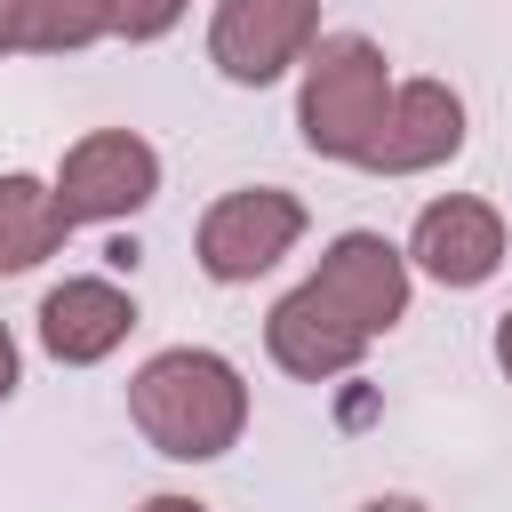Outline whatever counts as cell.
I'll return each instance as SVG.
<instances>
[{
	"mask_svg": "<svg viewBox=\"0 0 512 512\" xmlns=\"http://www.w3.org/2000/svg\"><path fill=\"white\" fill-rule=\"evenodd\" d=\"M144 512H200V504H184V496H160V504H144Z\"/></svg>",
	"mask_w": 512,
	"mask_h": 512,
	"instance_id": "obj_15",
	"label": "cell"
},
{
	"mask_svg": "<svg viewBox=\"0 0 512 512\" xmlns=\"http://www.w3.org/2000/svg\"><path fill=\"white\" fill-rule=\"evenodd\" d=\"M392 128H400V136H384L368 160H384V168L440 160V152L456 144V96H440V88H408V96H400V112H392Z\"/></svg>",
	"mask_w": 512,
	"mask_h": 512,
	"instance_id": "obj_11",
	"label": "cell"
},
{
	"mask_svg": "<svg viewBox=\"0 0 512 512\" xmlns=\"http://www.w3.org/2000/svg\"><path fill=\"white\" fill-rule=\"evenodd\" d=\"M416 256L440 272V280H488L496 272V216L472 208V200H448L416 224Z\"/></svg>",
	"mask_w": 512,
	"mask_h": 512,
	"instance_id": "obj_9",
	"label": "cell"
},
{
	"mask_svg": "<svg viewBox=\"0 0 512 512\" xmlns=\"http://www.w3.org/2000/svg\"><path fill=\"white\" fill-rule=\"evenodd\" d=\"M384 128V64L368 40H336L320 64H312V88H304V136L320 152H360L376 144Z\"/></svg>",
	"mask_w": 512,
	"mask_h": 512,
	"instance_id": "obj_2",
	"label": "cell"
},
{
	"mask_svg": "<svg viewBox=\"0 0 512 512\" xmlns=\"http://www.w3.org/2000/svg\"><path fill=\"white\" fill-rule=\"evenodd\" d=\"M8 32H16V0H0V40H8Z\"/></svg>",
	"mask_w": 512,
	"mask_h": 512,
	"instance_id": "obj_16",
	"label": "cell"
},
{
	"mask_svg": "<svg viewBox=\"0 0 512 512\" xmlns=\"http://www.w3.org/2000/svg\"><path fill=\"white\" fill-rule=\"evenodd\" d=\"M288 240H296V200H280V192H240V200H224V208L208 216L200 256H208L216 280H248V272H264Z\"/></svg>",
	"mask_w": 512,
	"mask_h": 512,
	"instance_id": "obj_3",
	"label": "cell"
},
{
	"mask_svg": "<svg viewBox=\"0 0 512 512\" xmlns=\"http://www.w3.org/2000/svg\"><path fill=\"white\" fill-rule=\"evenodd\" d=\"M120 16V0H32L24 8V40L32 48H56V40H88Z\"/></svg>",
	"mask_w": 512,
	"mask_h": 512,
	"instance_id": "obj_12",
	"label": "cell"
},
{
	"mask_svg": "<svg viewBox=\"0 0 512 512\" xmlns=\"http://www.w3.org/2000/svg\"><path fill=\"white\" fill-rule=\"evenodd\" d=\"M152 192V152L136 136H96L64 160V216H120Z\"/></svg>",
	"mask_w": 512,
	"mask_h": 512,
	"instance_id": "obj_5",
	"label": "cell"
},
{
	"mask_svg": "<svg viewBox=\"0 0 512 512\" xmlns=\"http://www.w3.org/2000/svg\"><path fill=\"white\" fill-rule=\"evenodd\" d=\"M16 384V352H8V336H0V392Z\"/></svg>",
	"mask_w": 512,
	"mask_h": 512,
	"instance_id": "obj_14",
	"label": "cell"
},
{
	"mask_svg": "<svg viewBox=\"0 0 512 512\" xmlns=\"http://www.w3.org/2000/svg\"><path fill=\"white\" fill-rule=\"evenodd\" d=\"M64 232V200H48L32 176H0V272L48 256Z\"/></svg>",
	"mask_w": 512,
	"mask_h": 512,
	"instance_id": "obj_10",
	"label": "cell"
},
{
	"mask_svg": "<svg viewBox=\"0 0 512 512\" xmlns=\"http://www.w3.org/2000/svg\"><path fill=\"white\" fill-rule=\"evenodd\" d=\"M504 368H512V320H504Z\"/></svg>",
	"mask_w": 512,
	"mask_h": 512,
	"instance_id": "obj_17",
	"label": "cell"
},
{
	"mask_svg": "<svg viewBox=\"0 0 512 512\" xmlns=\"http://www.w3.org/2000/svg\"><path fill=\"white\" fill-rule=\"evenodd\" d=\"M272 352H280L288 368L320 376V368H344V360L360 352V328H352L320 288H304V296H288V304L272 312Z\"/></svg>",
	"mask_w": 512,
	"mask_h": 512,
	"instance_id": "obj_8",
	"label": "cell"
},
{
	"mask_svg": "<svg viewBox=\"0 0 512 512\" xmlns=\"http://www.w3.org/2000/svg\"><path fill=\"white\" fill-rule=\"evenodd\" d=\"M176 8H184V0H120V24H128V32H160Z\"/></svg>",
	"mask_w": 512,
	"mask_h": 512,
	"instance_id": "obj_13",
	"label": "cell"
},
{
	"mask_svg": "<svg viewBox=\"0 0 512 512\" xmlns=\"http://www.w3.org/2000/svg\"><path fill=\"white\" fill-rule=\"evenodd\" d=\"M368 512H416V504H368Z\"/></svg>",
	"mask_w": 512,
	"mask_h": 512,
	"instance_id": "obj_18",
	"label": "cell"
},
{
	"mask_svg": "<svg viewBox=\"0 0 512 512\" xmlns=\"http://www.w3.org/2000/svg\"><path fill=\"white\" fill-rule=\"evenodd\" d=\"M128 320H136V312H128L120 288H104V280H72V288L48 296V352H56V360H96V352L120 344Z\"/></svg>",
	"mask_w": 512,
	"mask_h": 512,
	"instance_id": "obj_7",
	"label": "cell"
},
{
	"mask_svg": "<svg viewBox=\"0 0 512 512\" xmlns=\"http://www.w3.org/2000/svg\"><path fill=\"white\" fill-rule=\"evenodd\" d=\"M136 416L168 456H216L240 424V384L208 352H168L136 376Z\"/></svg>",
	"mask_w": 512,
	"mask_h": 512,
	"instance_id": "obj_1",
	"label": "cell"
},
{
	"mask_svg": "<svg viewBox=\"0 0 512 512\" xmlns=\"http://www.w3.org/2000/svg\"><path fill=\"white\" fill-rule=\"evenodd\" d=\"M304 32H312V0H224L216 56L232 80H272Z\"/></svg>",
	"mask_w": 512,
	"mask_h": 512,
	"instance_id": "obj_4",
	"label": "cell"
},
{
	"mask_svg": "<svg viewBox=\"0 0 512 512\" xmlns=\"http://www.w3.org/2000/svg\"><path fill=\"white\" fill-rule=\"evenodd\" d=\"M360 336L368 328H384L392 312H400V264H392V248L384 240H368V232H352V240H336V256H328V272L312 280Z\"/></svg>",
	"mask_w": 512,
	"mask_h": 512,
	"instance_id": "obj_6",
	"label": "cell"
}]
</instances>
